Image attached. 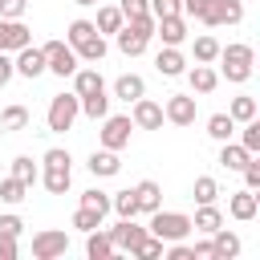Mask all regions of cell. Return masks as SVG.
Instances as JSON below:
<instances>
[{
  "mask_svg": "<svg viewBox=\"0 0 260 260\" xmlns=\"http://www.w3.org/2000/svg\"><path fill=\"white\" fill-rule=\"evenodd\" d=\"M219 73L232 81V85H244L252 77V65H256V49L244 45V41H232V45H219Z\"/></svg>",
  "mask_w": 260,
  "mask_h": 260,
  "instance_id": "6da1fadb",
  "label": "cell"
},
{
  "mask_svg": "<svg viewBox=\"0 0 260 260\" xmlns=\"http://www.w3.org/2000/svg\"><path fill=\"white\" fill-rule=\"evenodd\" d=\"M150 37H154V16H134V20H122V28L114 32V41H118V49H122L126 57L146 53Z\"/></svg>",
  "mask_w": 260,
  "mask_h": 260,
  "instance_id": "7a4b0ae2",
  "label": "cell"
},
{
  "mask_svg": "<svg viewBox=\"0 0 260 260\" xmlns=\"http://www.w3.org/2000/svg\"><path fill=\"white\" fill-rule=\"evenodd\" d=\"M150 236H158L162 244H171V240H187L191 236V215H183V211H150V228H146Z\"/></svg>",
  "mask_w": 260,
  "mask_h": 260,
  "instance_id": "3957f363",
  "label": "cell"
},
{
  "mask_svg": "<svg viewBox=\"0 0 260 260\" xmlns=\"http://www.w3.org/2000/svg\"><path fill=\"white\" fill-rule=\"evenodd\" d=\"M77 114H81V98H77V93H57V98L49 102L45 122H49V130H53V134H65V130H73Z\"/></svg>",
  "mask_w": 260,
  "mask_h": 260,
  "instance_id": "277c9868",
  "label": "cell"
},
{
  "mask_svg": "<svg viewBox=\"0 0 260 260\" xmlns=\"http://www.w3.org/2000/svg\"><path fill=\"white\" fill-rule=\"evenodd\" d=\"M41 53H45V73H57V77H73V69L81 65L77 53L69 49V41H49V45H41Z\"/></svg>",
  "mask_w": 260,
  "mask_h": 260,
  "instance_id": "5b68a950",
  "label": "cell"
},
{
  "mask_svg": "<svg viewBox=\"0 0 260 260\" xmlns=\"http://www.w3.org/2000/svg\"><path fill=\"white\" fill-rule=\"evenodd\" d=\"M130 130H134L130 114H106V118H102V130H98V138H102V146H106V150H126V146H130Z\"/></svg>",
  "mask_w": 260,
  "mask_h": 260,
  "instance_id": "8992f818",
  "label": "cell"
},
{
  "mask_svg": "<svg viewBox=\"0 0 260 260\" xmlns=\"http://www.w3.org/2000/svg\"><path fill=\"white\" fill-rule=\"evenodd\" d=\"M65 252H69V236H65V232L45 228V232L32 236V256H37V260H57V256H65Z\"/></svg>",
  "mask_w": 260,
  "mask_h": 260,
  "instance_id": "52a82bcc",
  "label": "cell"
},
{
  "mask_svg": "<svg viewBox=\"0 0 260 260\" xmlns=\"http://www.w3.org/2000/svg\"><path fill=\"white\" fill-rule=\"evenodd\" d=\"M244 20V0H211L203 24L207 28H223V24H240Z\"/></svg>",
  "mask_w": 260,
  "mask_h": 260,
  "instance_id": "ba28073f",
  "label": "cell"
},
{
  "mask_svg": "<svg viewBox=\"0 0 260 260\" xmlns=\"http://www.w3.org/2000/svg\"><path fill=\"white\" fill-rule=\"evenodd\" d=\"M195 114H199V110H195V98H191V93H171L167 106H162V118H167L171 126H191Z\"/></svg>",
  "mask_w": 260,
  "mask_h": 260,
  "instance_id": "9c48e42d",
  "label": "cell"
},
{
  "mask_svg": "<svg viewBox=\"0 0 260 260\" xmlns=\"http://www.w3.org/2000/svg\"><path fill=\"white\" fill-rule=\"evenodd\" d=\"M130 106H134V110H130V122H134L138 130H162L167 118H162V106H158V102H150V98L142 93V98L130 102Z\"/></svg>",
  "mask_w": 260,
  "mask_h": 260,
  "instance_id": "30bf717a",
  "label": "cell"
},
{
  "mask_svg": "<svg viewBox=\"0 0 260 260\" xmlns=\"http://www.w3.org/2000/svg\"><path fill=\"white\" fill-rule=\"evenodd\" d=\"M142 236H146V228H138V223H134V215H130V219H118V223L110 228L114 256H118V252H134V244H138Z\"/></svg>",
  "mask_w": 260,
  "mask_h": 260,
  "instance_id": "8fae6325",
  "label": "cell"
},
{
  "mask_svg": "<svg viewBox=\"0 0 260 260\" xmlns=\"http://www.w3.org/2000/svg\"><path fill=\"white\" fill-rule=\"evenodd\" d=\"M24 45H32L28 24H24V20H4V16H0V53H16V49H24Z\"/></svg>",
  "mask_w": 260,
  "mask_h": 260,
  "instance_id": "7c38bea8",
  "label": "cell"
},
{
  "mask_svg": "<svg viewBox=\"0 0 260 260\" xmlns=\"http://www.w3.org/2000/svg\"><path fill=\"white\" fill-rule=\"evenodd\" d=\"M37 179L45 183L49 195H65L69 183H73V167H69V162H45V171H41Z\"/></svg>",
  "mask_w": 260,
  "mask_h": 260,
  "instance_id": "4fadbf2b",
  "label": "cell"
},
{
  "mask_svg": "<svg viewBox=\"0 0 260 260\" xmlns=\"http://www.w3.org/2000/svg\"><path fill=\"white\" fill-rule=\"evenodd\" d=\"M154 37H162V45H183V41H187V20H183V12L158 16V20H154Z\"/></svg>",
  "mask_w": 260,
  "mask_h": 260,
  "instance_id": "5bb4252c",
  "label": "cell"
},
{
  "mask_svg": "<svg viewBox=\"0 0 260 260\" xmlns=\"http://www.w3.org/2000/svg\"><path fill=\"white\" fill-rule=\"evenodd\" d=\"M12 73H20V77H41L45 73V53L41 49H32V45H24V49H16V61H12Z\"/></svg>",
  "mask_w": 260,
  "mask_h": 260,
  "instance_id": "9a60e30c",
  "label": "cell"
},
{
  "mask_svg": "<svg viewBox=\"0 0 260 260\" xmlns=\"http://www.w3.org/2000/svg\"><path fill=\"white\" fill-rule=\"evenodd\" d=\"M154 69H158L162 77H183V73H187V57L179 53V45H162V49L154 53Z\"/></svg>",
  "mask_w": 260,
  "mask_h": 260,
  "instance_id": "2e32d148",
  "label": "cell"
},
{
  "mask_svg": "<svg viewBox=\"0 0 260 260\" xmlns=\"http://www.w3.org/2000/svg\"><path fill=\"white\" fill-rule=\"evenodd\" d=\"M256 211H260V195L256 191H236L232 199H228V215L232 219H240V223H248V219H256Z\"/></svg>",
  "mask_w": 260,
  "mask_h": 260,
  "instance_id": "e0dca14e",
  "label": "cell"
},
{
  "mask_svg": "<svg viewBox=\"0 0 260 260\" xmlns=\"http://www.w3.org/2000/svg\"><path fill=\"white\" fill-rule=\"evenodd\" d=\"M134 203H138V211H142V215L158 211V207H162V187H158L154 179H142V183H134Z\"/></svg>",
  "mask_w": 260,
  "mask_h": 260,
  "instance_id": "ac0fdd59",
  "label": "cell"
},
{
  "mask_svg": "<svg viewBox=\"0 0 260 260\" xmlns=\"http://www.w3.org/2000/svg\"><path fill=\"white\" fill-rule=\"evenodd\" d=\"M85 167H89V175L110 179V175H118V171H122V158H118V150H106V146H102V150H93V154H89V162H85Z\"/></svg>",
  "mask_w": 260,
  "mask_h": 260,
  "instance_id": "d6986e66",
  "label": "cell"
},
{
  "mask_svg": "<svg viewBox=\"0 0 260 260\" xmlns=\"http://www.w3.org/2000/svg\"><path fill=\"white\" fill-rule=\"evenodd\" d=\"M240 236L236 232H228V228H215L211 232V252H215V260H236L240 256Z\"/></svg>",
  "mask_w": 260,
  "mask_h": 260,
  "instance_id": "ffe728a7",
  "label": "cell"
},
{
  "mask_svg": "<svg viewBox=\"0 0 260 260\" xmlns=\"http://www.w3.org/2000/svg\"><path fill=\"white\" fill-rule=\"evenodd\" d=\"M215 228H223V211H219L215 203H199V207H195V219H191V232L211 236Z\"/></svg>",
  "mask_w": 260,
  "mask_h": 260,
  "instance_id": "44dd1931",
  "label": "cell"
},
{
  "mask_svg": "<svg viewBox=\"0 0 260 260\" xmlns=\"http://www.w3.org/2000/svg\"><path fill=\"white\" fill-rule=\"evenodd\" d=\"M102 89H106V81H102L98 69H81V65L73 69V93L77 98H89V93H102Z\"/></svg>",
  "mask_w": 260,
  "mask_h": 260,
  "instance_id": "7402d4cb",
  "label": "cell"
},
{
  "mask_svg": "<svg viewBox=\"0 0 260 260\" xmlns=\"http://www.w3.org/2000/svg\"><path fill=\"white\" fill-rule=\"evenodd\" d=\"M142 93H146V81H142L138 73H122V77L114 81V98H118V102H138Z\"/></svg>",
  "mask_w": 260,
  "mask_h": 260,
  "instance_id": "603a6c76",
  "label": "cell"
},
{
  "mask_svg": "<svg viewBox=\"0 0 260 260\" xmlns=\"http://www.w3.org/2000/svg\"><path fill=\"white\" fill-rule=\"evenodd\" d=\"M85 256H89V260H110V256H114V244H110V232H102V228H93V232H85Z\"/></svg>",
  "mask_w": 260,
  "mask_h": 260,
  "instance_id": "cb8c5ba5",
  "label": "cell"
},
{
  "mask_svg": "<svg viewBox=\"0 0 260 260\" xmlns=\"http://www.w3.org/2000/svg\"><path fill=\"white\" fill-rule=\"evenodd\" d=\"M187 81H191L195 93H211V89L219 85V73H215L211 65H199V61H195V69H187Z\"/></svg>",
  "mask_w": 260,
  "mask_h": 260,
  "instance_id": "d4e9b609",
  "label": "cell"
},
{
  "mask_svg": "<svg viewBox=\"0 0 260 260\" xmlns=\"http://www.w3.org/2000/svg\"><path fill=\"white\" fill-rule=\"evenodd\" d=\"M248 158H252V154H248L240 142H232V138L219 146V167H228V171H244V162H248Z\"/></svg>",
  "mask_w": 260,
  "mask_h": 260,
  "instance_id": "484cf974",
  "label": "cell"
},
{
  "mask_svg": "<svg viewBox=\"0 0 260 260\" xmlns=\"http://www.w3.org/2000/svg\"><path fill=\"white\" fill-rule=\"evenodd\" d=\"M81 114H85V118H93V122H102V118L110 114V93L102 89V93H89V98H81Z\"/></svg>",
  "mask_w": 260,
  "mask_h": 260,
  "instance_id": "4316f807",
  "label": "cell"
},
{
  "mask_svg": "<svg viewBox=\"0 0 260 260\" xmlns=\"http://www.w3.org/2000/svg\"><path fill=\"white\" fill-rule=\"evenodd\" d=\"M110 211H118V219H130V215H138L134 187H126V191H114V195H110Z\"/></svg>",
  "mask_w": 260,
  "mask_h": 260,
  "instance_id": "83f0119b",
  "label": "cell"
},
{
  "mask_svg": "<svg viewBox=\"0 0 260 260\" xmlns=\"http://www.w3.org/2000/svg\"><path fill=\"white\" fill-rule=\"evenodd\" d=\"M122 20H126V16H122L114 4H106V8H98V20H93V28L106 37V32H118V28H122Z\"/></svg>",
  "mask_w": 260,
  "mask_h": 260,
  "instance_id": "f1b7e54d",
  "label": "cell"
},
{
  "mask_svg": "<svg viewBox=\"0 0 260 260\" xmlns=\"http://www.w3.org/2000/svg\"><path fill=\"white\" fill-rule=\"evenodd\" d=\"M228 114H232V122H236V126H240V122H252V118H256V98H248V93L232 98Z\"/></svg>",
  "mask_w": 260,
  "mask_h": 260,
  "instance_id": "f546056e",
  "label": "cell"
},
{
  "mask_svg": "<svg viewBox=\"0 0 260 260\" xmlns=\"http://www.w3.org/2000/svg\"><path fill=\"white\" fill-rule=\"evenodd\" d=\"M28 122H32V114L24 106H4V114H0V130H24Z\"/></svg>",
  "mask_w": 260,
  "mask_h": 260,
  "instance_id": "4dcf8cb0",
  "label": "cell"
},
{
  "mask_svg": "<svg viewBox=\"0 0 260 260\" xmlns=\"http://www.w3.org/2000/svg\"><path fill=\"white\" fill-rule=\"evenodd\" d=\"M207 134H211L215 142H228V138L236 134V122H232V114H211V118H207Z\"/></svg>",
  "mask_w": 260,
  "mask_h": 260,
  "instance_id": "1f68e13d",
  "label": "cell"
},
{
  "mask_svg": "<svg viewBox=\"0 0 260 260\" xmlns=\"http://www.w3.org/2000/svg\"><path fill=\"white\" fill-rule=\"evenodd\" d=\"M24 195H28V183H20V179H12V175L0 183V203L16 207V203H24Z\"/></svg>",
  "mask_w": 260,
  "mask_h": 260,
  "instance_id": "d6a6232c",
  "label": "cell"
},
{
  "mask_svg": "<svg viewBox=\"0 0 260 260\" xmlns=\"http://www.w3.org/2000/svg\"><path fill=\"white\" fill-rule=\"evenodd\" d=\"M73 53H77V61H102V57H106V37L93 32V37H89L85 45H77Z\"/></svg>",
  "mask_w": 260,
  "mask_h": 260,
  "instance_id": "836d02e7",
  "label": "cell"
},
{
  "mask_svg": "<svg viewBox=\"0 0 260 260\" xmlns=\"http://www.w3.org/2000/svg\"><path fill=\"white\" fill-rule=\"evenodd\" d=\"M215 57H219V41H215L211 32L195 37V61H199V65H211Z\"/></svg>",
  "mask_w": 260,
  "mask_h": 260,
  "instance_id": "e575fe53",
  "label": "cell"
},
{
  "mask_svg": "<svg viewBox=\"0 0 260 260\" xmlns=\"http://www.w3.org/2000/svg\"><path fill=\"white\" fill-rule=\"evenodd\" d=\"M37 175H41V167H37L28 154H16V158H12V179H20V183H28V187H32V183H37Z\"/></svg>",
  "mask_w": 260,
  "mask_h": 260,
  "instance_id": "d590c367",
  "label": "cell"
},
{
  "mask_svg": "<svg viewBox=\"0 0 260 260\" xmlns=\"http://www.w3.org/2000/svg\"><path fill=\"white\" fill-rule=\"evenodd\" d=\"M93 32H98V28H93V20H73V24L65 28V41H69V49H77V45H85Z\"/></svg>",
  "mask_w": 260,
  "mask_h": 260,
  "instance_id": "8d00e7d4",
  "label": "cell"
},
{
  "mask_svg": "<svg viewBox=\"0 0 260 260\" xmlns=\"http://www.w3.org/2000/svg\"><path fill=\"white\" fill-rule=\"evenodd\" d=\"M191 195H195V203H215V199H219V183H215L211 175H199Z\"/></svg>",
  "mask_w": 260,
  "mask_h": 260,
  "instance_id": "74e56055",
  "label": "cell"
},
{
  "mask_svg": "<svg viewBox=\"0 0 260 260\" xmlns=\"http://www.w3.org/2000/svg\"><path fill=\"white\" fill-rule=\"evenodd\" d=\"M81 207H89V211H98V215L106 219V215H110V195L98 191V187H89V191H81Z\"/></svg>",
  "mask_w": 260,
  "mask_h": 260,
  "instance_id": "f35d334b",
  "label": "cell"
},
{
  "mask_svg": "<svg viewBox=\"0 0 260 260\" xmlns=\"http://www.w3.org/2000/svg\"><path fill=\"white\" fill-rule=\"evenodd\" d=\"M240 126H244V130H240V146H244L248 154H256V150H260V122L252 118V122H240Z\"/></svg>",
  "mask_w": 260,
  "mask_h": 260,
  "instance_id": "ab89813d",
  "label": "cell"
},
{
  "mask_svg": "<svg viewBox=\"0 0 260 260\" xmlns=\"http://www.w3.org/2000/svg\"><path fill=\"white\" fill-rule=\"evenodd\" d=\"M73 228H77V232H93V228H102V215L89 211V207H77V211H73Z\"/></svg>",
  "mask_w": 260,
  "mask_h": 260,
  "instance_id": "60d3db41",
  "label": "cell"
},
{
  "mask_svg": "<svg viewBox=\"0 0 260 260\" xmlns=\"http://www.w3.org/2000/svg\"><path fill=\"white\" fill-rule=\"evenodd\" d=\"M240 175H244V187H248V191H260V158H256V154L244 162V171H240Z\"/></svg>",
  "mask_w": 260,
  "mask_h": 260,
  "instance_id": "b9f144b4",
  "label": "cell"
},
{
  "mask_svg": "<svg viewBox=\"0 0 260 260\" xmlns=\"http://www.w3.org/2000/svg\"><path fill=\"white\" fill-rule=\"evenodd\" d=\"M20 232H24V219L16 211H4L0 215V236H20Z\"/></svg>",
  "mask_w": 260,
  "mask_h": 260,
  "instance_id": "7bdbcfd3",
  "label": "cell"
},
{
  "mask_svg": "<svg viewBox=\"0 0 260 260\" xmlns=\"http://www.w3.org/2000/svg\"><path fill=\"white\" fill-rule=\"evenodd\" d=\"M118 12H122L126 20H134V16H150V4H146V0H122Z\"/></svg>",
  "mask_w": 260,
  "mask_h": 260,
  "instance_id": "ee69618b",
  "label": "cell"
},
{
  "mask_svg": "<svg viewBox=\"0 0 260 260\" xmlns=\"http://www.w3.org/2000/svg\"><path fill=\"white\" fill-rule=\"evenodd\" d=\"M24 8H28V0H0V16L4 20H20Z\"/></svg>",
  "mask_w": 260,
  "mask_h": 260,
  "instance_id": "f6af8a7d",
  "label": "cell"
},
{
  "mask_svg": "<svg viewBox=\"0 0 260 260\" xmlns=\"http://www.w3.org/2000/svg\"><path fill=\"white\" fill-rule=\"evenodd\" d=\"M146 4H150V16L158 20V16H171V12H179V4H183V0H146Z\"/></svg>",
  "mask_w": 260,
  "mask_h": 260,
  "instance_id": "bcb514c9",
  "label": "cell"
},
{
  "mask_svg": "<svg viewBox=\"0 0 260 260\" xmlns=\"http://www.w3.org/2000/svg\"><path fill=\"white\" fill-rule=\"evenodd\" d=\"M16 236H0V260H16Z\"/></svg>",
  "mask_w": 260,
  "mask_h": 260,
  "instance_id": "7dc6e473",
  "label": "cell"
},
{
  "mask_svg": "<svg viewBox=\"0 0 260 260\" xmlns=\"http://www.w3.org/2000/svg\"><path fill=\"white\" fill-rule=\"evenodd\" d=\"M191 260H215V252H211V240H203V244H191Z\"/></svg>",
  "mask_w": 260,
  "mask_h": 260,
  "instance_id": "c3c4849f",
  "label": "cell"
},
{
  "mask_svg": "<svg viewBox=\"0 0 260 260\" xmlns=\"http://www.w3.org/2000/svg\"><path fill=\"white\" fill-rule=\"evenodd\" d=\"M8 81H12V57H8V53H0V89H4Z\"/></svg>",
  "mask_w": 260,
  "mask_h": 260,
  "instance_id": "681fc988",
  "label": "cell"
},
{
  "mask_svg": "<svg viewBox=\"0 0 260 260\" xmlns=\"http://www.w3.org/2000/svg\"><path fill=\"white\" fill-rule=\"evenodd\" d=\"M73 4H81V8H89V4H98V0H73Z\"/></svg>",
  "mask_w": 260,
  "mask_h": 260,
  "instance_id": "f907efd6",
  "label": "cell"
}]
</instances>
